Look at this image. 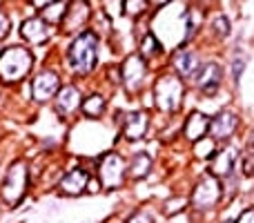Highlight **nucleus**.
<instances>
[{
  "label": "nucleus",
  "instance_id": "obj_1",
  "mask_svg": "<svg viewBox=\"0 0 254 223\" xmlns=\"http://www.w3.org/2000/svg\"><path fill=\"white\" fill-rule=\"evenodd\" d=\"M96 47L98 38L94 31H83L76 36V40L69 45V67L78 74H87L96 67Z\"/></svg>",
  "mask_w": 254,
  "mask_h": 223
},
{
  "label": "nucleus",
  "instance_id": "obj_2",
  "mask_svg": "<svg viewBox=\"0 0 254 223\" xmlns=\"http://www.w3.org/2000/svg\"><path fill=\"white\" fill-rule=\"evenodd\" d=\"M31 54L25 47H7L0 52V78L4 83H16L25 78L27 72L31 70Z\"/></svg>",
  "mask_w": 254,
  "mask_h": 223
},
{
  "label": "nucleus",
  "instance_id": "obj_3",
  "mask_svg": "<svg viewBox=\"0 0 254 223\" xmlns=\"http://www.w3.org/2000/svg\"><path fill=\"white\" fill-rule=\"evenodd\" d=\"M98 176H101L103 188L107 190H116L123 185L125 181V161L119 154L110 152L107 156L101 158V165H98Z\"/></svg>",
  "mask_w": 254,
  "mask_h": 223
},
{
  "label": "nucleus",
  "instance_id": "obj_4",
  "mask_svg": "<svg viewBox=\"0 0 254 223\" xmlns=\"http://www.w3.org/2000/svg\"><path fill=\"white\" fill-rule=\"evenodd\" d=\"M181 98H183V85L179 78H161L156 83V105L161 110L174 112L181 107Z\"/></svg>",
  "mask_w": 254,
  "mask_h": 223
},
{
  "label": "nucleus",
  "instance_id": "obj_5",
  "mask_svg": "<svg viewBox=\"0 0 254 223\" xmlns=\"http://www.w3.org/2000/svg\"><path fill=\"white\" fill-rule=\"evenodd\" d=\"M25 188H27V172H25V165H13L11 170H9L7 179H4L2 199L9 203V206H16V203L22 199V194H25Z\"/></svg>",
  "mask_w": 254,
  "mask_h": 223
},
{
  "label": "nucleus",
  "instance_id": "obj_6",
  "mask_svg": "<svg viewBox=\"0 0 254 223\" xmlns=\"http://www.w3.org/2000/svg\"><path fill=\"white\" fill-rule=\"evenodd\" d=\"M221 197V183L216 176L207 174L201 179V183L194 190V206L201 208V210H207V208H214L219 203Z\"/></svg>",
  "mask_w": 254,
  "mask_h": 223
},
{
  "label": "nucleus",
  "instance_id": "obj_7",
  "mask_svg": "<svg viewBox=\"0 0 254 223\" xmlns=\"http://www.w3.org/2000/svg\"><path fill=\"white\" fill-rule=\"evenodd\" d=\"M31 89H34V98L38 103H45L49 101V98H54L58 94V89H61V80H58V76L54 74V72H40L38 76H36L34 85H31Z\"/></svg>",
  "mask_w": 254,
  "mask_h": 223
},
{
  "label": "nucleus",
  "instance_id": "obj_8",
  "mask_svg": "<svg viewBox=\"0 0 254 223\" xmlns=\"http://www.w3.org/2000/svg\"><path fill=\"white\" fill-rule=\"evenodd\" d=\"M221 83V67L216 63H207L196 72V87L205 94H214Z\"/></svg>",
  "mask_w": 254,
  "mask_h": 223
},
{
  "label": "nucleus",
  "instance_id": "obj_9",
  "mask_svg": "<svg viewBox=\"0 0 254 223\" xmlns=\"http://www.w3.org/2000/svg\"><path fill=\"white\" fill-rule=\"evenodd\" d=\"M143 76H145V61L140 56H129L123 65V83L134 92L143 85Z\"/></svg>",
  "mask_w": 254,
  "mask_h": 223
},
{
  "label": "nucleus",
  "instance_id": "obj_10",
  "mask_svg": "<svg viewBox=\"0 0 254 223\" xmlns=\"http://www.w3.org/2000/svg\"><path fill=\"white\" fill-rule=\"evenodd\" d=\"M237 125H239V118L234 116L232 112H223V114H219L214 121H210L207 134H210V139H228V136H232V132L237 130Z\"/></svg>",
  "mask_w": 254,
  "mask_h": 223
},
{
  "label": "nucleus",
  "instance_id": "obj_11",
  "mask_svg": "<svg viewBox=\"0 0 254 223\" xmlns=\"http://www.w3.org/2000/svg\"><path fill=\"white\" fill-rule=\"evenodd\" d=\"M89 183V174L85 170H71L69 174H65V179L61 181V190L65 194H71V197H78V194L85 192Z\"/></svg>",
  "mask_w": 254,
  "mask_h": 223
},
{
  "label": "nucleus",
  "instance_id": "obj_12",
  "mask_svg": "<svg viewBox=\"0 0 254 223\" xmlns=\"http://www.w3.org/2000/svg\"><path fill=\"white\" fill-rule=\"evenodd\" d=\"M147 132V116L140 112H131L125 116L123 121V134L127 136L129 141H138L145 136Z\"/></svg>",
  "mask_w": 254,
  "mask_h": 223
},
{
  "label": "nucleus",
  "instance_id": "obj_13",
  "mask_svg": "<svg viewBox=\"0 0 254 223\" xmlns=\"http://www.w3.org/2000/svg\"><path fill=\"white\" fill-rule=\"evenodd\" d=\"M234 158H237V149L234 148H225L221 152L214 154V165H212V176H223L230 174L234 165Z\"/></svg>",
  "mask_w": 254,
  "mask_h": 223
},
{
  "label": "nucleus",
  "instance_id": "obj_14",
  "mask_svg": "<svg viewBox=\"0 0 254 223\" xmlns=\"http://www.w3.org/2000/svg\"><path fill=\"white\" fill-rule=\"evenodd\" d=\"M78 89L76 87H71V85H67V87H63L61 92L56 94V107H58V112H63V114H71L76 110V107L80 105V101H78Z\"/></svg>",
  "mask_w": 254,
  "mask_h": 223
},
{
  "label": "nucleus",
  "instance_id": "obj_15",
  "mask_svg": "<svg viewBox=\"0 0 254 223\" xmlns=\"http://www.w3.org/2000/svg\"><path fill=\"white\" fill-rule=\"evenodd\" d=\"M20 31H22V38L34 43V45H40L49 38V29L45 27L43 20H27Z\"/></svg>",
  "mask_w": 254,
  "mask_h": 223
},
{
  "label": "nucleus",
  "instance_id": "obj_16",
  "mask_svg": "<svg viewBox=\"0 0 254 223\" xmlns=\"http://www.w3.org/2000/svg\"><path fill=\"white\" fill-rule=\"evenodd\" d=\"M207 127H210V118L196 112L188 118V123H185V134H188V139H192V141H201L203 136L207 134Z\"/></svg>",
  "mask_w": 254,
  "mask_h": 223
},
{
  "label": "nucleus",
  "instance_id": "obj_17",
  "mask_svg": "<svg viewBox=\"0 0 254 223\" xmlns=\"http://www.w3.org/2000/svg\"><path fill=\"white\" fill-rule=\"evenodd\" d=\"M174 67L179 70L181 76H192V74H196V72H198V61H196V56H194V54L179 52L174 56Z\"/></svg>",
  "mask_w": 254,
  "mask_h": 223
},
{
  "label": "nucleus",
  "instance_id": "obj_18",
  "mask_svg": "<svg viewBox=\"0 0 254 223\" xmlns=\"http://www.w3.org/2000/svg\"><path fill=\"white\" fill-rule=\"evenodd\" d=\"M163 52L161 43L154 38V34H145L143 36V45H140V58H152V56H158Z\"/></svg>",
  "mask_w": 254,
  "mask_h": 223
},
{
  "label": "nucleus",
  "instance_id": "obj_19",
  "mask_svg": "<svg viewBox=\"0 0 254 223\" xmlns=\"http://www.w3.org/2000/svg\"><path fill=\"white\" fill-rule=\"evenodd\" d=\"M149 167H152V158H149L147 154H136L131 165H129V170H131V176H134V179H140V176H145L149 172Z\"/></svg>",
  "mask_w": 254,
  "mask_h": 223
},
{
  "label": "nucleus",
  "instance_id": "obj_20",
  "mask_svg": "<svg viewBox=\"0 0 254 223\" xmlns=\"http://www.w3.org/2000/svg\"><path fill=\"white\" fill-rule=\"evenodd\" d=\"M103 110H105V98L98 96V94L89 96L87 101L83 103V112L87 114V116H92V118H98L103 114Z\"/></svg>",
  "mask_w": 254,
  "mask_h": 223
},
{
  "label": "nucleus",
  "instance_id": "obj_21",
  "mask_svg": "<svg viewBox=\"0 0 254 223\" xmlns=\"http://www.w3.org/2000/svg\"><path fill=\"white\" fill-rule=\"evenodd\" d=\"M67 7H69V2H58V4H47V11L43 13L45 18H47L49 22H61L63 18L67 16Z\"/></svg>",
  "mask_w": 254,
  "mask_h": 223
},
{
  "label": "nucleus",
  "instance_id": "obj_22",
  "mask_svg": "<svg viewBox=\"0 0 254 223\" xmlns=\"http://www.w3.org/2000/svg\"><path fill=\"white\" fill-rule=\"evenodd\" d=\"M196 149H198V156H203V158L214 156V154H216L214 139H205V136H203L201 141H196Z\"/></svg>",
  "mask_w": 254,
  "mask_h": 223
},
{
  "label": "nucleus",
  "instance_id": "obj_23",
  "mask_svg": "<svg viewBox=\"0 0 254 223\" xmlns=\"http://www.w3.org/2000/svg\"><path fill=\"white\" fill-rule=\"evenodd\" d=\"M127 223H154V217H152V212H147V210H145V212H136V215L131 217Z\"/></svg>",
  "mask_w": 254,
  "mask_h": 223
},
{
  "label": "nucleus",
  "instance_id": "obj_24",
  "mask_svg": "<svg viewBox=\"0 0 254 223\" xmlns=\"http://www.w3.org/2000/svg\"><path fill=\"white\" fill-rule=\"evenodd\" d=\"M7 31H9V20H7V16L0 11V38H4Z\"/></svg>",
  "mask_w": 254,
  "mask_h": 223
},
{
  "label": "nucleus",
  "instance_id": "obj_25",
  "mask_svg": "<svg viewBox=\"0 0 254 223\" xmlns=\"http://www.w3.org/2000/svg\"><path fill=\"white\" fill-rule=\"evenodd\" d=\"M252 219H254V212L246 210V212H243V217H241V221H237V223H252Z\"/></svg>",
  "mask_w": 254,
  "mask_h": 223
},
{
  "label": "nucleus",
  "instance_id": "obj_26",
  "mask_svg": "<svg viewBox=\"0 0 254 223\" xmlns=\"http://www.w3.org/2000/svg\"><path fill=\"white\" fill-rule=\"evenodd\" d=\"M225 223H237V221H225Z\"/></svg>",
  "mask_w": 254,
  "mask_h": 223
}]
</instances>
